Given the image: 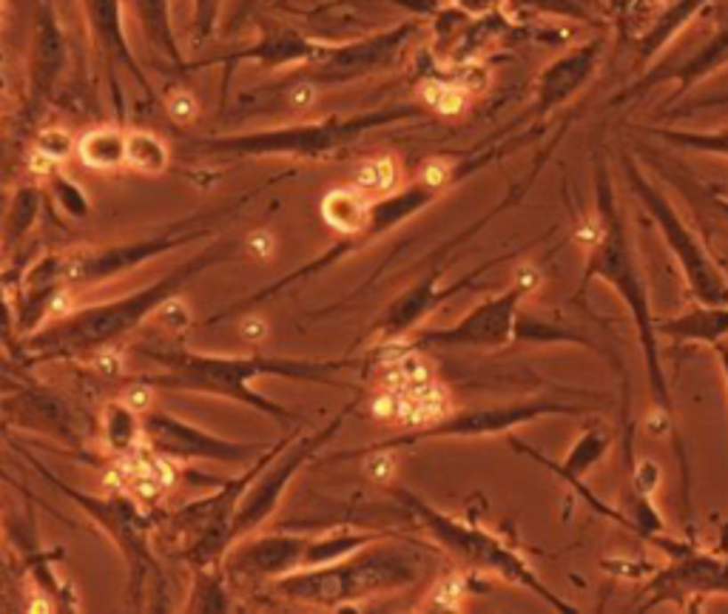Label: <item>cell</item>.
<instances>
[{
    "label": "cell",
    "mask_w": 728,
    "mask_h": 614,
    "mask_svg": "<svg viewBox=\"0 0 728 614\" xmlns=\"http://www.w3.org/2000/svg\"><path fill=\"white\" fill-rule=\"evenodd\" d=\"M285 441L287 435L273 447H268L251 466H245L242 475L225 481V484H220V489L206 495V498H197L174 512L171 526L174 535L182 540L180 554L188 566L191 569L222 566L228 549L234 546V518L242 495L254 484V478L265 470V464L285 447Z\"/></svg>",
    "instance_id": "obj_11"
},
{
    "label": "cell",
    "mask_w": 728,
    "mask_h": 614,
    "mask_svg": "<svg viewBox=\"0 0 728 614\" xmlns=\"http://www.w3.org/2000/svg\"><path fill=\"white\" fill-rule=\"evenodd\" d=\"M208 230L202 228L185 230L180 225V228H168L163 233H157V237H142V239L117 242V245L71 247V251H63V254H49L28 268H32V273L43 276V279L61 282L63 287H89V285L117 279V276L134 271L140 265H149L151 259L168 256L171 251H177V247L202 239Z\"/></svg>",
    "instance_id": "obj_12"
},
{
    "label": "cell",
    "mask_w": 728,
    "mask_h": 614,
    "mask_svg": "<svg viewBox=\"0 0 728 614\" xmlns=\"http://www.w3.org/2000/svg\"><path fill=\"white\" fill-rule=\"evenodd\" d=\"M515 256H523V247H521V251L504 254V256H492V259L481 262L478 268H473L470 273H464L461 279L449 282V285H441V276L447 271V262H439V265H433L416 285L401 290V294L384 307V313L378 316V321L373 325V335H376V339H382L384 344L401 342L404 335H410V330H416L430 313L439 311L444 302L456 299V296L464 294V290L475 287L478 282H481V276L487 271H492L495 265H498V262L515 259Z\"/></svg>",
    "instance_id": "obj_16"
},
{
    "label": "cell",
    "mask_w": 728,
    "mask_h": 614,
    "mask_svg": "<svg viewBox=\"0 0 728 614\" xmlns=\"http://www.w3.org/2000/svg\"><path fill=\"white\" fill-rule=\"evenodd\" d=\"M100 438L111 456H131L142 435V413L128 399H114L100 409Z\"/></svg>",
    "instance_id": "obj_29"
},
{
    "label": "cell",
    "mask_w": 728,
    "mask_h": 614,
    "mask_svg": "<svg viewBox=\"0 0 728 614\" xmlns=\"http://www.w3.org/2000/svg\"><path fill=\"white\" fill-rule=\"evenodd\" d=\"M166 109H168V117L171 120H177V123H191L199 106H197V100L188 94V92H174L166 102Z\"/></svg>",
    "instance_id": "obj_42"
},
{
    "label": "cell",
    "mask_w": 728,
    "mask_h": 614,
    "mask_svg": "<svg viewBox=\"0 0 728 614\" xmlns=\"http://www.w3.org/2000/svg\"><path fill=\"white\" fill-rule=\"evenodd\" d=\"M311 546V535H247L228 549L222 569L228 580L242 589L271 586L279 578L304 569V554Z\"/></svg>",
    "instance_id": "obj_18"
},
{
    "label": "cell",
    "mask_w": 728,
    "mask_h": 614,
    "mask_svg": "<svg viewBox=\"0 0 728 614\" xmlns=\"http://www.w3.org/2000/svg\"><path fill=\"white\" fill-rule=\"evenodd\" d=\"M396 177H399V168L392 163V157H376V159H368L359 174H356V185L361 188L364 194H387L392 191V185H396Z\"/></svg>",
    "instance_id": "obj_38"
},
{
    "label": "cell",
    "mask_w": 728,
    "mask_h": 614,
    "mask_svg": "<svg viewBox=\"0 0 728 614\" xmlns=\"http://www.w3.org/2000/svg\"><path fill=\"white\" fill-rule=\"evenodd\" d=\"M458 4L464 9H470V12H487V9H492L495 4H498V0H458Z\"/></svg>",
    "instance_id": "obj_44"
},
{
    "label": "cell",
    "mask_w": 728,
    "mask_h": 614,
    "mask_svg": "<svg viewBox=\"0 0 728 614\" xmlns=\"http://www.w3.org/2000/svg\"><path fill=\"white\" fill-rule=\"evenodd\" d=\"M660 466H658V461H649V458H643V461H635L632 464V481L629 484L635 487V489H640V492H646V495H654V489L660 487Z\"/></svg>",
    "instance_id": "obj_40"
},
{
    "label": "cell",
    "mask_w": 728,
    "mask_h": 614,
    "mask_svg": "<svg viewBox=\"0 0 728 614\" xmlns=\"http://www.w3.org/2000/svg\"><path fill=\"white\" fill-rule=\"evenodd\" d=\"M382 537H387V535H382V532H333V535H316V537H311L308 554H304V569L344 561V558H351V554H356L359 549L370 546V544H376V540H382Z\"/></svg>",
    "instance_id": "obj_31"
},
{
    "label": "cell",
    "mask_w": 728,
    "mask_h": 614,
    "mask_svg": "<svg viewBox=\"0 0 728 614\" xmlns=\"http://www.w3.org/2000/svg\"><path fill=\"white\" fill-rule=\"evenodd\" d=\"M717 205H720V208H723V211L728 214V199H717Z\"/></svg>",
    "instance_id": "obj_46"
},
{
    "label": "cell",
    "mask_w": 728,
    "mask_h": 614,
    "mask_svg": "<svg viewBox=\"0 0 728 614\" xmlns=\"http://www.w3.org/2000/svg\"><path fill=\"white\" fill-rule=\"evenodd\" d=\"M392 492L399 495V501L416 518L421 529H425L435 544L441 546V552H447L458 566L470 569V572L498 575L504 583H513V586H521V589L532 592L535 597H541V601H546L555 611H563V614L578 611L572 603H566L558 592H552L546 586V580H541V575L530 566V561L523 558L521 552H515L513 546H506L498 535L478 529L475 523H464L453 515H447V512L435 509L433 504H427L425 498H418L416 492L404 489V487H392Z\"/></svg>",
    "instance_id": "obj_5"
},
{
    "label": "cell",
    "mask_w": 728,
    "mask_h": 614,
    "mask_svg": "<svg viewBox=\"0 0 728 614\" xmlns=\"http://www.w3.org/2000/svg\"><path fill=\"white\" fill-rule=\"evenodd\" d=\"M660 335L677 344H708L728 342V304H697L675 319L660 321Z\"/></svg>",
    "instance_id": "obj_26"
},
{
    "label": "cell",
    "mask_w": 728,
    "mask_h": 614,
    "mask_svg": "<svg viewBox=\"0 0 728 614\" xmlns=\"http://www.w3.org/2000/svg\"><path fill=\"white\" fill-rule=\"evenodd\" d=\"M171 163V151L166 140H159L154 131H128V157L125 166L140 174H163Z\"/></svg>",
    "instance_id": "obj_33"
},
{
    "label": "cell",
    "mask_w": 728,
    "mask_h": 614,
    "mask_svg": "<svg viewBox=\"0 0 728 614\" xmlns=\"http://www.w3.org/2000/svg\"><path fill=\"white\" fill-rule=\"evenodd\" d=\"M654 134L680 145V149L728 157V128H717V131H666V128H660V131H654Z\"/></svg>",
    "instance_id": "obj_35"
},
{
    "label": "cell",
    "mask_w": 728,
    "mask_h": 614,
    "mask_svg": "<svg viewBox=\"0 0 728 614\" xmlns=\"http://www.w3.org/2000/svg\"><path fill=\"white\" fill-rule=\"evenodd\" d=\"M413 32H416V23H401L399 28H390V32H382L370 40L322 52L316 75L319 80L339 83V80H353V77L368 75V71L382 69L401 52V46L413 37Z\"/></svg>",
    "instance_id": "obj_21"
},
{
    "label": "cell",
    "mask_w": 728,
    "mask_h": 614,
    "mask_svg": "<svg viewBox=\"0 0 728 614\" xmlns=\"http://www.w3.org/2000/svg\"><path fill=\"white\" fill-rule=\"evenodd\" d=\"M467 85L464 83H444V80H427L421 85V97L439 114H458L467 106Z\"/></svg>",
    "instance_id": "obj_37"
},
{
    "label": "cell",
    "mask_w": 728,
    "mask_h": 614,
    "mask_svg": "<svg viewBox=\"0 0 728 614\" xmlns=\"http://www.w3.org/2000/svg\"><path fill=\"white\" fill-rule=\"evenodd\" d=\"M71 151H77V140L61 125L43 128L37 134V140H35V154L46 157L49 163H54V166L66 163V159L71 157Z\"/></svg>",
    "instance_id": "obj_39"
},
{
    "label": "cell",
    "mask_w": 728,
    "mask_h": 614,
    "mask_svg": "<svg viewBox=\"0 0 728 614\" xmlns=\"http://www.w3.org/2000/svg\"><path fill=\"white\" fill-rule=\"evenodd\" d=\"M623 168H626V180H629L635 197L643 202L646 214L651 216V222L660 230L668 254L675 256L689 296L697 304H728V273L717 262V256L706 247L700 233L677 214V208L668 202V197L660 191V188H654L643 174H640L635 159L626 157Z\"/></svg>",
    "instance_id": "obj_10"
},
{
    "label": "cell",
    "mask_w": 728,
    "mask_h": 614,
    "mask_svg": "<svg viewBox=\"0 0 728 614\" xmlns=\"http://www.w3.org/2000/svg\"><path fill=\"white\" fill-rule=\"evenodd\" d=\"M418 117V109H382L370 114L356 117H330L322 123H304V125H287L276 131H256V134H239V137H220L202 142L206 154H228V157H328L333 151L351 145L359 134L368 128L407 120Z\"/></svg>",
    "instance_id": "obj_9"
},
{
    "label": "cell",
    "mask_w": 728,
    "mask_h": 614,
    "mask_svg": "<svg viewBox=\"0 0 728 614\" xmlns=\"http://www.w3.org/2000/svg\"><path fill=\"white\" fill-rule=\"evenodd\" d=\"M77 157L85 168L92 171H114L125 166L128 157V134L117 125H100L85 131L77 140Z\"/></svg>",
    "instance_id": "obj_30"
},
{
    "label": "cell",
    "mask_w": 728,
    "mask_h": 614,
    "mask_svg": "<svg viewBox=\"0 0 728 614\" xmlns=\"http://www.w3.org/2000/svg\"><path fill=\"white\" fill-rule=\"evenodd\" d=\"M319 214H322L325 225L330 230H336L339 237H353V233L368 230L370 216H373V202H370V194H364L359 185H342V188H330L322 197Z\"/></svg>",
    "instance_id": "obj_28"
},
{
    "label": "cell",
    "mask_w": 728,
    "mask_h": 614,
    "mask_svg": "<svg viewBox=\"0 0 728 614\" xmlns=\"http://www.w3.org/2000/svg\"><path fill=\"white\" fill-rule=\"evenodd\" d=\"M9 537H12V544H18L26 572H28V578L35 580V586L40 589V594L49 597L52 603H61L63 611H77L80 601L75 594V586L54 572V566L63 561V549H43L40 546L35 518L26 515V523L20 521V526L9 523Z\"/></svg>",
    "instance_id": "obj_22"
},
{
    "label": "cell",
    "mask_w": 728,
    "mask_h": 614,
    "mask_svg": "<svg viewBox=\"0 0 728 614\" xmlns=\"http://www.w3.org/2000/svg\"><path fill=\"white\" fill-rule=\"evenodd\" d=\"M601 61V40H592L586 46H578L570 54L558 57L544 75L538 77V109L549 111L561 106L563 100H570L580 85L589 80Z\"/></svg>",
    "instance_id": "obj_23"
},
{
    "label": "cell",
    "mask_w": 728,
    "mask_h": 614,
    "mask_svg": "<svg viewBox=\"0 0 728 614\" xmlns=\"http://www.w3.org/2000/svg\"><path fill=\"white\" fill-rule=\"evenodd\" d=\"M40 214V194L35 188H20L14 202L9 205V214H6V225H4V233H6V251H12L14 245H18L28 228L35 225V219Z\"/></svg>",
    "instance_id": "obj_34"
},
{
    "label": "cell",
    "mask_w": 728,
    "mask_h": 614,
    "mask_svg": "<svg viewBox=\"0 0 728 614\" xmlns=\"http://www.w3.org/2000/svg\"><path fill=\"white\" fill-rule=\"evenodd\" d=\"M509 444H513V449H518L521 456H527V458H532L538 464H544L552 475H558L563 484L570 487L578 495V498H584L595 512H598V515H603V518H609V521H615V523L623 526V512L606 506L598 498V495L589 492V487L584 484V478L606 458V452L611 449V432H609V427H606L603 421H598V418L589 421L586 427H584V432L575 438L572 449L566 452L561 461H552V458L541 456V452L530 449L527 444H521L515 435H509Z\"/></svg>",
    "instance_id": "obj_20"
},
{
    "label": "cell",
    "mask_w": 728,
    "mask_h": 614,
    "mask_svg": "<svg viewBox=\"0 0 728 614\" xmlns=\"http://www.w3.org/2000/svg\"><path fill=\"white\" fill-rule=\"evenodd\" d=\"M425 575V554L410 544L382 537L356 554L328 566L296 569L271 583V597L313 609H344L347 603L368 601L413 586Z\"/></svg>",
    "instance_id": "obj_4"
},
{
    "label": "cell",
    "mask_w": 728,
    "mask_h": 614,
    "mask_svg": "<svg viewBox=\"0 0 728 614\" xmlns=\"http://www.w3.org/2000/svg\"><path fill=\"white\" fill-rule=\"evenodd\" d=\"M237 251V239H216L206 251L185 259L182 265L159 276L157 282L134 290V294L80 307V311H71L37 327L32 335L20 339V368H37V364L54 361H92L109 353L111 347H117L151 316L163 311L197 276L234 259Z\"/></svg>",
    "instance_id": "obj_3"
},
{
    "label": "cell",
    "mask_w": 728,
    "mask_h": 614,
    "mask_svg": "<svg viewBox=\"0 0 728 614\" xmlns=\"http://www.w3.org/2000/svg\"><path fill=\"white\" fill-rule=\"evenodd\" d=\"M717 102H728V94H725V97H715V100H708L706 106H717Z\"/></svg>",
    "instance_id": "obj_45"
},
{
    "label": "cell",
    "mask_w": 728,
    "mask_h": 614,
    "mask_svg": "<svg viewBox=\"0 0 728 614\" xmlns=\"http://www.w3.org/2000/svg\"><path fill=\"white\" fill-rule=\"evenodd\" d=\"M595 199H598L595 202V216L584 228L586 262H584V276H580V290L575 299H584L589 282L595 279L606 282L618 294V299L632 316L637 344L643 350L646 382L651 392V416L646 418V430L654 438L672 435L680 444L672 384H668L663 353H660V321L654 319L646 271L640 265V254L635 247L629 225H626V219L620 214L615 185H611L609 171L603 166H598V174H595ZM680 464H683L680 466L683 487H686L683 492H686V501H689V461L683 447H680Z\"/></svg>",
    "instance_id": "obj_1"
},
{
    "label": "cell",
    "mask_w": 728,
    "mask_h": 614,
    "mask_svg": "<svg viewBox=\"0 0 728 614\" xmlns=\"http://www.w3.org/2000/svg\"><path fill=\"white\" fill-rule=\"evenodd\" d=\"M142 435L145 447L157 458H171L180 464L208 461V464H228V466H247L254 464L265 447L234 441V438L216 435L206 427L185 421L168 409L149 407L142 409Z\"/></svg>",
    "instance_id": "obj_15"
},
{
    "label": "cell",
    "mask_w": 728,
    "mask_h": 614,
    "mask_svg": "<svg viewBox=\"0 0 728 614\" xmlns=\"http://www.w3.org/2000/svg\"><path fill=\"white\" fill-rule=\"evenodd\" d=\"M541 282V276L527 271L501 294L478 302L449 327H427L404 342V350L433 353V350H501L515 342L518 316L523 302Z\"/></svg>",
    "instance_id": "obj_13"
},
{
    "label": "cell",
    "mask_w": 728,
    "mask_h": 614,
    "mask_svg": "<svg viewBox=\"0 0 728 614\" xmlns=\"http://www.w3.org/2000/svg\"><path fill=\"white\" fill-rule=\"evenodd\" d=\"M46 182H49V191H52L54 202L61 205V208L71 219H85V216H89L92 202H89V197H85V191H83V188L75 180L63 177V174L54 168L49 177H46Z\"/></svg>",
    "instance_id": "obj_36"
},
{
    "label": "cell",
    "mask_w": 728,
    "mask_h": 614,
    "mask_svg": "<svg viewBox=\"0 0 728 614\" xmlns=\"http://www.w3.org/2000/svg\"><path fill=\"white\" fill-rule=\"evenodd\" d=\"M228 575L222 566H202L194 569L191 592H188L185 611H231V592H228Z\"/></svg>",
    "instance_id": "obj_32"
},
{
    "label": "cell",
    "mask_w": 728,
    "mask_h": 614,
    "mask_svg": "<svg viewBox=\"0 0 728 614\" xmlns=\"http://www.w3.org/2000/svg\"><path fill=\"white\" fill-rule=\"evenodd\" d=\"M444 191V188H439L435 182H430L427 177H421L418 174V180L413 185H407L401 188V191L396 194H390L384 199H378L373 202V216H370V225L368 230H361V233H353V237H339L336 245H330L325 254H319L313 256L311 262H304V265H299L296 271H290L285 276H279L276 282L265 285L262 290H256V294H247L245 299H237L234 304H225L222 311H216L214 316L206 319V325H220V321H228V319H234V316H242V313H254L256 307L262 302H268L273 296H282L285 290L290 287H296L302 282H308L313 279V276L319 273H325L330 268H336L339 262H344L351 254H359L364 251L368 245H373L378 237H387L390 230H396L399 225H404L407 219H413L418 211H425L427 205L439 197Z\"/></svg>",
    "instance_id": "obj_8"
},
{
    "label": "cell",
    "mask_w": 728,
    "mask_h": 614,
    "mask_svg": "<svg viewBox=\"0 0 728 614\" xmlns=\"http://www.w3.org/2000/svg\"><path fill=\"white\" fill-rule=\"evenodd\" d=\"M592 413V404L586 401H566L552 396H535L523 401H506V404H487V407H467L433 418L430 424H421L407 432L378 438V441L361 444L353 449L333 452L322 458V464H342L353 458H373V456H390L407 447H418L427 441H441V438H487V435H506L523 424L555 418V416H586Z\"/></svg>",
    "instance_id": "obj_6"
},
{
    "label": "cell",
    "mask_w": 728,
    "mask_h": 614,
    "mask_svg": "<svg viewBox=\"0 0 728 614\" xmlns=\"http://www.w3.org/2000/svg\"><path fill=\"white\" fill-rule=\"evenodd\" d=\"M66 61V43L63 32L57 26L52 9H40L37 28H35V52H32V83H28V102L32 109L43 106L49 100L57 71L63 69Z\"/></svg>",
    "instance_id": "obj_25"
},
{
    "label": "cell",
    "mask_w": 728,
    "mask_h": 614,
    "mask_svg": "<svg viewBox=\"0 0 728 614\" xmlns=\"http://www.w3.org/2000/svg\"><path fill=\"white\" fill-rule=\"evenodd\" d=\"M6 427L46 435L57 444L71 449L85 447V424L66 396L40 384H20L18 392H6L4 399Z\"/></svg>",
    "instance_id": "obj_19"
},
{
    "label": "cell",
    "mask_w": 728,
    "mask_h": 614,
    "mask_svg": "<svg viewBox=\"0 0 728 614\" xmlns=\"http://www.w3.org/2000/svg\"><path fill=\"white\" fill-rule=\"evenodd\" d=\"M83 4H85V12H89V23H92L94 40L100 43V49L106 52L109 61L114 63V69H117V66L131 69L140 77V83L145 85L137 63L131 61V49H128L125 32H123L120 0H83ZM145 89H149V85H145Z\"/></svg>",
    "instance_id": "obj_27"
},
{
    "label": "cell",
    "mask_w": 728,
    "mask_h": 614,
    "mask_svg": "<svg viewBox=\"0 0 728 614\" xmlns=\"http://www.w3.org/2000/svg\"><path fill=\"white\" fill-rule=\"evenodd\" d=\"M20 456L35 466V473L43 481H49L54 489H61L66 498L111 540L114 549L120 552V558L125 563L128 601L134 606L145 603V592H149L151 583H163V569H159V561L151 549L154 518L134 498H128L125 492L94 495V492L77 489V487L66 484L61 475L46 470V466L28 456V452H20Z\"/></svg>",
    "instance_id": "obj_7"
},
{
    "label": "cell",
    "mask_w": 728,
    "mask_h": 614,
    "mask_svg": "<svg viewBox=\"0 0 728 614\" xmlns=\"http://www.w3.org/2000/svg\"><path fill=\"white\" fill-rule=\"evenodd\" d=\"M194 32H197V40L202 37H211L214 26H216V14H220V0H194Z\"/></svg>",
    "instance_id": "obj_41"
},
{
    "label": "cell",
    "mask_w": 728,
    "mask_h": 614,
    "mask_svg": "<svg viewBox=\"0 0 728 614\" xmlns=\"http://www.w3.org/2000/svg\"><path fill=\"white\" fill-rule=\"evenodd\" d=\"M715 353H717V359H720V368H723V378H725V387H728V342H720V344H715ZM723 546H728V521H725V526H723Z\"/></svg>",
    "instance_id": "obj_43"
},
{
    "label": "cell",
    "mask_w": 728,
    "mask_h": 614,
    "mask_svg": "<svg viewBox=\"0 0 728 614\" xmlns=\"http://www.w3.org/2000/svg\"><path fill=\"white\" fill-rule=\"evenodd\" d=\"M359 401H361V392H356V396L347 401L339 413L325 424V427H319L311 435H296V432L287 435L285 447L265 464V470L254 478V484L247 487V492L242 495L237 518H234V544L239 537L254 535L259 526L265 523L276 509H279L285 492L290 487V481H294L304 470V466H308L319 456V449H322L330 438L344 427V421L351 418V413L359 407Z\"/></svg>",
    "instance_id": "obj_14"
},
{
    "label": "cell",
    "mask_w": 728,
    "mask_h": 614,
    "mask_svg": "<svg viewBox=\"0 0 728 614\" xmlns=\"http://www.w3.org/2000/svg\"><path fill=\"white\" fill-rule=\"evenodd\" d=\"M515 342L523 344H575L595 350L598 356H609L606 344L598 339V330H592L586 321L563 316L561 311L555 313H530L521 311L518 327H515Z\"/></svg>",
    "instance_id": "obj_24"
},
{
    "label": "cell",
    "mask_w": 728,
    "mask_h": 614,
    "mask_svg": "<svg viewBox=\"0 0 728 614\" xmlns=\"http://www.w3.org/2000/svg\"><path fill=\"white\" fill-rule=\"evenodd\" d=\"M137 353L157 364V373H145L137 382L154 390L168 392H194V396H211L222 401H237L247 409L273 418L276 424H296L299 416L294 409L282 407L268 396L254 390L259 378H285V382L302 384H325L351 390L342 382V373L359 370L368 364L361 356L344 359H287V356H265V353H194L185 347H154L140 344Z\"/></svg>",
    "instance_id": "obj_2"
},
{
    "label": "cell",
    "mask_w": 728,
    "mask_h": 614,
    "mask_svg": "<svg viewBox=\"0 0 728 614\" xmlns=\"http://www.w3.org/2000/svg\"><path fill=\"white\" fill-rule=\"evenodd\" d=\"M715 594L728 597V554L703 549L694 537L686 552L668 558V563L658 566V572L649 578L640 609L646 611L663 603L689 609V603H703Z\"/></svg>",
    "instance_id": "obj_17"
}]
</instances>
